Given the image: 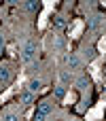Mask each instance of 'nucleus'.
Returning <instances> with one entry per match:
<instances>
[{"instance_id":"nucleus-18","label":"nucleus","mask_w":106,"mask_h":121,"mask_svg":"<svg viewBox=\"0 0 106 121\" xmlns=\"http://www.w3.org/2000/svg\"><path fill=\"white\" fill-rule=\"evenodd\" d=\"M2 47H4V40H2V36H0V53H2Z\"/></svg>"},{"instance_id":"nucleus-2","label":"nucleus","mask_w":106,"mask_h":121,"mask_svg":"<svg viewBox=\"0 0 106 121\" xmlns=\"http://www.w3.org/2000/svg\"><path fill=\"white\" fill-rule=\"evenodd\" d=\"M83 30H85V21H83V19H74V21H72V26L68 28V36H70V40L81 38Z\"/></svg>"},{"instance_id":"nucleus-8","label":"nucleus","mask_w":106,"mask_h":121,"mask_svg":"<svg viewBox=\"0 0 106 121\" xmlns=\"http://www.w3.org/2000/svg\"><path fill=\"white\" fill-rule=\"evenodd\" d=\"M66 60H68L70 70H76V66H79V55H76V53H68V55H66Z\"/></svg>"},{"instance_id":"nucleus-6","label":"nucleus","mask_w":106,"mask_h":121,"mask_svg":"<svg viewBox=\"0 0 106 121\" xmlns=\"http://www.w3.org/2000/svg\"><path fill=\"white\" fill-rule=\"evenodd\" d=\"M104 108H106L104 102L100 100V102H98V104L87 113V121H100V119H102V115H104Z\"/></svg>"},{"instance_id":"nucleus-11","label":"nucleus","mask_w":106,"mask_h":121,"mask_svg":"<svg viewBox=\"0 0 106 121\" xmlns=\"http://www.w3.org/2000/svg\"><path fill=\"white\" fill-rule=\"evenodd\" d=\"M59 81H62V83H72V72L62 70V72H59Z\"/></svg>"},{"instance_id":"nucleus-14","label":"nucleus","mask_w":106,"mask_h":121,"mask_svg":"<svg viewBox=\"0 0 106 121\" xmlns=\"http://www.w3.org/2000/svg\"><path fill=\"white\" fill-rule=\"evenodd\" d=\"M30 89H32V91H38V89H42L40 81H36V79H34V81H30Z\"/></svg>"},{"instance_id":"nucleus-10","label":"nucleus","mask_w":106,"mask_h":121,"mask_svg":"<svg viewBox=\"0 0 106 121\" xmlns=\"http://www.w3.org/2000/svg\"><path fill=\"white\" fill-rule=\"evenodd\" d=\"M19 100H21L23 104H30V102L34 100V96H32V91H21V96H19Z\"/></svg>"},{"instance_id":"nucleus-9","label":"nucleus","mask_w":106,"mask_h":121,"mask_svg":"<svg viewBox=\"0 0 106 121\" xmlns=\"http://www.w3.org/2000/svg\"><path fill=\"white\" fill-rule=\"evenodd\" d=\"M74 102H76V94H74V91H68V94L62 98V104H64V106H70V104H74Z\"/></svg>"},{"instance_id":"nucleus-13","label":"nucleus","mask_w":106,"mask_h":121,"mask_svg":"<svg viewBox=\"0 0 106 121\" xmlns=\"http://www.w3.org/2000/svg\"><path fill=\"white\" fill-rule=\"evenodd\" d=\"M98 51H100V53H106V36L100 38V43H98Z\"/></svg>"},{"instance_id":"nucleus-1","label":"nucleus","mask_w":106,"mask_h":121,"mask_svg":"<svg viewBox=\"0 0 106 121\" xmlns=\"http://www.w3.org/2000/svg\"><path fill=\"white\" fill-rule=\"evenodd\" d=\"M53 9H55V2H53V0H45L42 11H40V19H38V30H45L47 19H49V15L53 13Z\"/></svg>"},{"instance_id":"nucleus-19","label":"nucleus","mask_w":106,"mask_h":121,"mask_svg":"<svg viewBox=\"0 0 106 121\" xmlns=\"http://www.w3.org/2000/svg\"><path fill=\"white\" fill-rule=\"evenodd\" d=\"M102 102H104V106H106V91H104V96H102Z\"/></svg>"},{"instance_id":"nucleus-5","label":"nucleus","mask_w":106,"mask_h":121,"mask_svg":"<svg viewBox=\"0 0 106 121\" xmlns=\"http://www.w3.org/2000/svg\"><path fill=\"white\" fill-rule=\"evenodd\" d=\"M51 102L49 100H42L40 104H38V111H36V117H34V121H45V117L51 113Z\"/></svg>"},{"instance_id":"nucleus-4","label":"nucleus","mask_w":106,"mask_h":121,"mask_svg":"<svg viewBox=\"0 0 106 121\" xmlns=\"http://www.w3.org/2000/svg\"><path fill=\"white\" fill-rule=\"evenodd\" d=\"M100 66H102V57H96L91 64H89V74L93 77L96 83H102V72H100Z\"/></svg>"},{"instance_id":"nucleus-7","label":"nucleus","mask_w":106,"mask_h":121,"mask_svg":"<svg viewBox=\"0 0 106 121\" xmlns=\"http://www.w3.org/2000/svg\"><path fill=\"white\" fill-rule=\"evenodd\" d=\"M21 83H23V77H19V79H17V83H15L13 87H8V89H6V91H4V94L0 96V104H4V102H6V100H8V98H11L13 94H15V89H17V87H19Z\"/></svg>"},{"instance_id":"nucleus-17","label":"nucleus","mask_w":106,"mask_h":121,"mask_svg":"<svg viewBox=\"0 0 106 121\" xmlns=\"http://www.w3.org/2000/svg\"><path fill=\"white\" fill-rule=\"evenodd\" d=\"M25 6H28V9H30V11H34V9H36V6H38V4H36V2H28V4H25Z\"/></svg>"},{"instance_id":"nucleus-15","label":"nucleus","mask_w":106,"mask_h":121,"mask_svg":"<svg viewBox=\"0 0 106 121\" xmlns=\"http://www.w3.org/2000/svg\"><path fill=\"white\" fill-rule=\"evenodd\" d=\"M2 121H19V117H17L15 113H6V115L2 117Z\"/></svg>"},{"instance_id":"nucleus-12","label":"nucleus","mask_w":106,"mask_h":121,"mask_svg":"<svg viewBox=\"0 0 106 121\" xmlns=\"http://www.w3.org/2000/svg\"><path fill=\"white\" fill-rule=\"evenodd\" d=\"M8 77H11V72H8V68H4V66H0V81H8Z\"/></svg>"},{"instance_id":"nucleus-16","label":"nucleus","mask_w":106,"mask_h":121,"mask_svg":"<svg viewBox=\"0 0 106 121\" xmlns=\"http://www.w3.org/2000/svg\"><path fill=\"white\" fill-rule=\"evenodd\" d=\"M55 96H57V98H64V96H66V91H64V85H57V87H55Z\"/></svg>"},{"instance_id":"nucleus-3","label":"nucleus","mask_w":106,"mask_h":121,"mask_svg":"<svg viewBox=\"0 0 106 121\" xmlns=\"http://www.w3.org/2000/svg\"><path fill=\"white\" fill-rule=\"evenodd\" d=\"M34 53H36V47H34L32 40H28L25 47H23V51H21V62H23V64H30V62L34 60Z\"/></svg>"}]
</instances>
